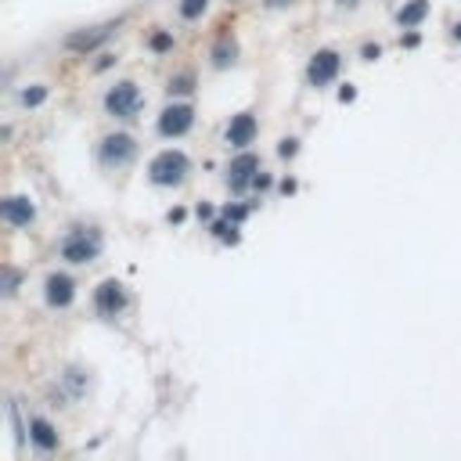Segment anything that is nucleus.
I'll return each mask as SVG.
<instances>
[{
	"instance_id": "nucleus-1",
	"label": "nucleus",
	"mask_w": 461,
	"mask_h": 461,
	"mask_svg": "<svg viewBox=\"0 0 461 461\" xmlns=\"http://www.w3.org/2000/svg\"><path fill=\"white\" fill-rule=\"evenodd\" d=\"M188 173H191V159L184 156L180 148H166L148 163V180L156 184V188H180V184L188 180Z\"/></svg>"
},
{
	"instance_id": "nucleus-2",
	"label": "nucleus",
	"mask_w": 461,
	"mask_h": 461,
	"mask_svg": "<svg viewBox=\"0 0 461 461\" xmlns=\"http://www.w3.org/2000/svg\"><path fill=\"white\" fill-rule=\"evenodd\" d=\"M58 253L65 263H94L101 256V231L98 227H72L65 238H61Z\"/></svg>"
},
{
	"instance_id": "nucleus-3",
	"label": "nucleus",
	"mask_w": 461,
	"mask_h": 461,
	"mask_svg": "<svg viewBox=\"0 0 461 461\" xmlns=\"http://www.w3.org/2000/svg\"><path fill=\"white\" fill-rule=\"evenodd\" d=\"M144 108V94H141V87L134 80H119L108 87V94H105V112L112 119H122V122H130L137 119Z\"/></svg>"
},
{
	"instance_id": "nucleus-4",
	"label": "nucleus",
	"mask_w": 461,
	"mask_h": 461,
	"mask_svg": "<svg viewBox=\"0 0 461 461\" xmlns=\"http://www.w3.org/2000/svg\"><path fill=\"white\" fill-rule=\"evenodd\" d=\"M137 159V141L130 134H105L98 141V163L101 170H127Z\"/></svg>"
},
{
	"instance_id": "nucleus-5",
	"label": "nucleus",
	"mask_w": 461,
	"mask_h": 461,
	"mask_svg": "<svg viewBox=\"0 0 461 461\" xmlns=\"http://www.w3.org/2000/svg\"><path fill=\"white\" fill-rule=\"evenodd\" d=\"M127 306H130V292H127V285H122V282L105 278V282L94 289V310H98V317L115 321V317L127 314Z\"/></svg>"
},
{
	"instance_id": "nucleus-6",
	"label": "nucleus",
	"mask_w": 461,
	"mask_h": 461,
	"mask_svg": "<svg viewBox=\"0 0 461 461\" xmlns=\"http://www.w3.org/2000/svg\"><path fill=\"white\" fill-rule=\"evenodd\" d=\"M339 69H343V54L331 51V47H324V51H317V54L310 58V65H306V83H310L314 90H324L328 83H335Z\"/></svg>"
},
{
	"instance_id": "nucleus-7",
	"label": "nucleus",
	"mask_w": 461,
	"mask_h": 461,
	"mask_svg": "<svg viewBox=\"0 0 461 461\" xmlns=\"http://www.w3.org/2000/svg\"><path fill=\"white\" fill-rule=\"evenodd\" d=\"M44 299H47L51 310H65V306H72V299H76V282L65 270H51L44 278Z\"/></svg>"
},
{
	"instance_id": "nucleus-8",
	"label": "nucleus",
	"mask_w": 461,
	"mask_h": 461,
	"mask_svg": "<svg viewBox=\"0 0 461 461\" xmlns=\"http://www.w3.org/2000/svg\"><path fill=\"white\" fill-rule=\"evenodd\" d=\"M195 127V108L191 105H166L163 115H159V134L163 137H184Z\"/></svg>"
},
{
	"instance_id": "nucleus-9",
	"label": "nucleus",
	"mask_w": 461,
	"mask_h": 461,
	"mask_svg": "<svg viewBox=\"0 0 461 461\" xmlns=\"http://www.w3.org/2000/svg\"><path fill=\"white\" fill-rule=\"evenodd\" d=\"M256 173H260V159L253 156L249 148L238 151V156L231 159V166H227V184H231V191H245V188H253Z\"/></svg>"
},
{
	"instance_id": "nucleus-10",
	"label": "nucleus",
	"mask_w": 461,
	"mask_h": 461,
	"mask_svg": "<svg viewBox=\"0 0 461 461\" xmlns=\"http://www.w3.org/2000/svg\"><path fill=\"white\" fill-rule=\"evenodd\" d=\"M256 134H260L256 115H253V112H238V115H231V122H227V148L245 151V148L256 141Z\"/></svg>"
},
{
	"instance_id": "nucleus-11",
	"label": "nucleus",
	"mask_w": 461,
	"mask_h": 461,
	"mask_svg": "<svg viewBox=\"0 0 461 461\" xmlns=\"http://www.w3.org/2000/svg\"><path fill=\"white\" fill-rule=\"evenodd\" d=\"M119 29V22H105V25H94V29H80V33H69L65 37V47L76 51V54H90L94 47H101L112 33Z\"/></svg>"
},
{
	"instance_id": "nucleus-12",
	"label": "nucleus",
	"mask_w": 461,
	"mask_h": 461,
	"mask_svg": "<svg viewBox=\"0 0 461 461\" xmlns=\"http://www.w3.org/2000/svg\"><path fill=\"white\" fill-rule=\"evenodd\" d=\"M0 217H4V224H11V227H29L37 220V206H33L29 195H11V198H4V206H0Z\"/></svg>"
},
{
	"instance_id": "nucleus-13",
	"label": "nucleus",
	"mask_w": 461,
	"mask_h": 461,
	"mask_svg": "<svg viewBox=\"0 0 461 461\" xmlns=\"http://www.w3.org/2000/svg\"><path fill=\"white\" fill-rule=\"evenodd\" d=\"M29 443H33L40 454H51V450H58V429L47 422V418H29Z\"/></svg>"
},
{
	"instance_id": "nucleus-14",
	"label": "nucleus",
	"mask_w": 461,
	"mask_h": 461,
	"mask_svg": "<svg viewBox=\"0 0 461 461\" xmlns=\"http://www.w3.org/2000/svg\"><path fill=\"white\" fill-rule=\"evenodd\" d=\"M429 15V0H411V4H404L400 11H396V22H400V29H418Z\"/></svg>"
},
{
	"instance_id": "nucleus-15",
	"label": "nucleus",
	"mask_w": 461,
	"mask_h": 461,
	"mask_svg": "<svg viewBox=\"0 0 461 461\" xmlns=\"http://www.w3.org/2000/svg\"><path fill=\"white\" fill-rule=\"evenodd\" d=\"M234 54H238V47H234V40L231 37H220V44L213 47V69H227V65H234Z\"/></svg>"
},
{
	"instance_id": "nucleus-16",
	"label": "nucleus",
	"mask_w": 461,
	"mask_h": 461,
	"mask_svg": "<svg viewBox=\"0 0 461 461\" xmlns=\"http://www.w3.org/2000/svg\"><path fill=\"white\" fill-rule=\"evenodd\" d=\"M47 101V87L44 83H33V87H25L22 94H18V105L22 108H40Z\"/></svg>"
},
{
	"instance_id": "nucleus-17",
	"label": "nucleus",
	"mask_w": 461,
	"mask_h": 461,
	"mask_svg": "<svg viewBox=\"0 0 461 461\" xmlns=\"http://www.w3.org/2000/svg\"><path fill=\"white\" fill-rule=\"evenodd\" d=\"M206 11H209V0H180V18H188V22L202 18Z\"/></svg>"
},
{
	"instance_id": "nucleus-18",
	"label": "nucleus",
	"mask_w": 461,
	"mask_h": 461,
	"mask_svg": "<svg viewBox=\"0 0 461 461\" xmlns=\"http://www.w3.org/2000/svg\"><path fill=\"white\" fill-rule=\"evenodd\" d=\"M148 47L156 51V54H166V51H173V33H166V29H156V33L148 37Z\"/></svg>"
},
{
	"instance_id": "nucleus-19",
	"label": "nucleus",
	"mask_w": 461,
	"mask_h": 461,
	"mask_svg": "<svg viewBox=\"0 0 461 461\" xmlns=\"http://www.w3.org/2000/svg\"><path fill=\"white\" fill-rule=\"evenodd\" d=\"M166 90H170L173 98H177V94H191V90H195V76H191V72H180V76H173V80H170V87H166Z\"/></svg>"
},
{
	"instance_id": "nucleus-20",
	"label": "nucleus",
	"mask_w": 461,
	"mask_h": 461,
	"mask_svg": "<svg viewBox=\"0 0 461 461\" xmlns=\"http://www.w3.org/2000/svg\"><path fill=\"white\" fill-rule=\"evenodd\" d=\"M18 285H22V270H15V267H4V296H8V299L18 292Z\"/></svg>"
},
{
	"instance_id": "nucleus-21",
	"label": "nucleus",
	"mask_w": 461,
	"mask_h": 461,
	"mask_svg": "<svg viewBox=\"0 0 461 461\" xmlns=\"http://www.w3.org/2000/svg\"><path fill=\"white\" fill-rule=\"evenodd\" d=\"M296 151H299V141H296V137H285L282 148H278V156H282V159H292Z\"/></svg>"
},
{
	"instance_id": "nucleus-22",
	"label": "nucleus",
	"mask_w": 461,
	"mask_h": 461,
	"mask_svg": "<svg viewBox=\"0 0 461 461\" xmlns=\"http://www.w3.org/2000/svg\"><path fill=\"white\" fill-rule=\"evenodd\" d=\"M224 217L234 220V224H241L245 217H249V209H245V206H227V209H224Z\"/></svg>"
},
{
	"instance_id": "nucleus-23",
	"label": "nucleus",
	"mask_w": 461,
	"mask_h": 461,
	"mask_svg": "<svg viewBox=\"0 0 461 461\" xmlns=\"http://www.w3.org/2000/svg\"><path fill=\"white\" fill-rule=\"evenodd\" d=\"M360 58H364V61H379V58H382V47H379V44H364V47H360Z\"/></svg>"
},
{
	"instance_id": "nucleus-24",
	"label": "nucleus",
	"mask_w": 461,
	"mask_h": 461,
	"mask_svg": "<svg viewBox=\"0 0 461 461\" xmlns=\"http://www.w3.org/2000/svg\"><path fill=\"white\" fill-rule=\"evenodd\" d=\"M253 188H256V191H267V188H270V177H267V173H256Z\"/></svg>"
},
{
	"instance_id": "nucleus-25",
	"label": "nucleus",
	"mask_w": 461,
	"mask_h": 461,
	"mask_svg": "<svg viewBox=\"0 0 461 461\" xmlns=\"http://www.w3.org/2000/svg\"><path fill=\"white\" fill-rule=\"evenodd\" d=\"M195 213H198V220H213V206H206V202H198Z\"/></svg>"
},
{
	"instance_id": "nucleus-26",
	"label": "nucleus",
	"mask_w": 461,
	"mask_h": 461,
	"mask_svg": "<svg viewBox=\"0 0 461 461\" xmlns=\"http://www.w3.org/2000/svg\"><path fill=\"white\" fill-rule=\"evenodd\" d=\"M353 98H357V90H353V87L346 83V87L339 90V101H353Z\"/></svg>"
},
{
	"instance_id": "nucleus-27",
	"label": "nucleus",
	"mask_w": 461,
	"mask_h": 461,
	"mask_svg": "<svg viewBox=\"0 0 461 461\" xmlns=\"http://www.w3.org/2000/svg\"><path fill=\"white\" fill-rule=\"evenodd\" d=\"M112 61H115V58H112V54H101V61H98V65H94V69H98V72H101V69H108V65H112Z\"/></svg>"
},
{
	"instance_id": "nucleus-28",
	"label": "nucleus",
	"mask_w": 461,
	"mask_h": 461,
	"mask_svg": "<svg viewBox=\"0 0 461 461\" xmlns=\"http://www.w3.org/2000/svg\"><path fill=\"white\" fill-rule=\"evenodd\" d=\"M282 191H285V195H292V191H296V180H292V177H285V180H282Z\"/></svg>"
},
{
	"instance_id": "nucleus-29",
	"label": "nucleus",
	"mask_w": 461,
	"mask_h": 461,
	"mask_svg": "<svg viewBox=\"0 0 461 461\" xmlns=\"http://www.w3.org/2000/svg\"><path fill=\"white\" fill-rule=\"evenodd\" d=\"M267 4H270V8H282V4H289V0H267Z\"/></svg>"
},
{
	"instance_id": "nucleus-30",
	"label": "nucleus",
	"mask_w": 461,
	"mask_h": 461,
	"mask_svg": "<svg viewBox=\"0 0 461 461\" xmlns=\"http://www.w3.org/2000/svg\"><path fill=\"white\" fill-rule=\"evenodd\" d=\"M454 40H461V25H454Z\"/></svg>"
},
{
	"instance_id": "nucleus-31",
	"label": "nucleus",
	"mask_w": 461,
	"mask_h": 461,
	"mask_svg": "<svg viewBox=\"0 0 461 461\" xmlns=\"http://www.w3.org/2000/svg\"><path fill=\"white\" fill-rule=\"evenodd\" d=\"M339 4H350V8H353V4H357V0H339Z\"/></svg>"
}]
</instances>
